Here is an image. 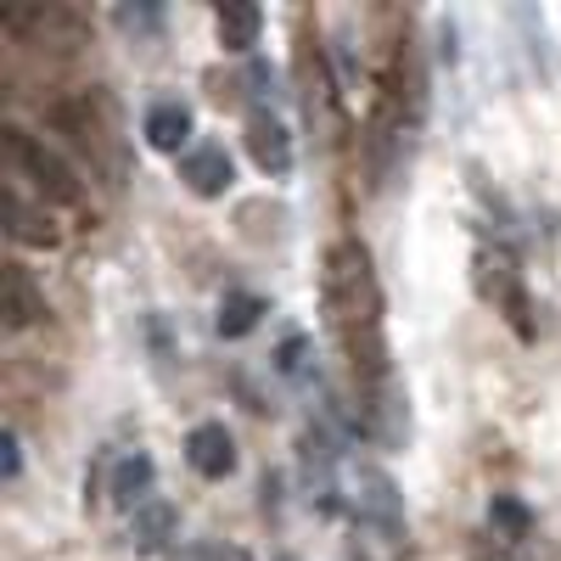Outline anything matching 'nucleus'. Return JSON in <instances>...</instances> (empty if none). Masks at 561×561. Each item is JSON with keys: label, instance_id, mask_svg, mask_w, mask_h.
<instances>
[{"label": "nucleus", "instance_id": "2eb2a0df", "mask_svg": "<svg viewBox=\"0 0 561 561\" xmlns=\"http://www.w3.org/2000/svg\"><path fill=\"white\" fill-rule=\"evenodd\" d=\"M489 534H500L505 545H528L534 539V511L517 494H494L489 500Z\"/></svg>", "mask_w": 561, "mask_h": 561}, {"label": "nucleus", "instance_id": "dca6fc26", "mask_svg": "<svg viewBox=\"0 0 561 561\" xmlns=\"http://www.w3.org/2000/svg\"><path fill=\"white\" fill-rule=\"evenodd\" d=\"M264 320V298H253V293H225L219 298V337H230V343H237V337H248L253 332V325Z\"/></svg>", "mask_w": 561, "mask_h": 561}, {"label": "nucleus", "instance_id": "9b49d317", "mask_svg": "<svg viewBox=\"0 0 561 561\" xmlns=\"http://www.w3.org/2000/svg\"><path fill=\"white\" fill-rule=\"evenodd\" d=\"M174 534H180V511H174L169 500L140 505V511H135V523H129V545H135V556H158V550H169Z\"/></svg>", "mask_w": 561, "mask_h": 561}, {"label": "nucleus", "instance_id": "0eeeda50", "mask_svg": "<svg viewBox=\"0 0 561 561\" xmlns=\"http://www.w3.org/2000/svg\"><path fill=\"white\" fill-rule=\"evenodd\" d=\"M354 505H359V517L370 528H382L388 539L404 534V505H399V489L388 472H377V466H359V483H354Z\"/></svg>", "mask_w": 561, "mask_h": 561}, {"label": "nucleus", "instance_id": "39448f33", "mask_svg": "<svg viewBox=\"0 0 561 561\" xmlns=\"http://www.w3.org/2000/svg\"><path fill=\"white\" fill-rule=\"evenodd\" d=\"M0 225L18 248H57L62 242V225L51 219V203H28L23 180H0Z\"/></svg>", "mask_w": 561, "mask_h": 561}, {"label": "nucleus", "instance_id": "9d476101", "mask_svg": "<svg viewBox=\"0 0 561 561\" xmlns=\"http://www.w3.org/2000/svg\"><path fill=\"white\" fill-rule=\"evenodd\" d=\"M248 158L264 169V174H293V129L280 124L270 107H259L253 118H248Z\"/></svg>", "mask_w": 561, "mask_h": 561}, {"label": "nucleus", "instance_id": "4468645a", "mask_svg": "<svg viewBox=\"0 0 561 561\" xmlns=\"http://www.w3.org/2000/svg\"><path fill=\"white\" fill-rule=\"evenodd\" d=\"M214 28H219L225 51H253V45L264 39V12L253 7V0H230V7H219Z\"/></svg>", "mask_w": 561, "mask_h": 561}, {"label": "nucleus", "instance_id": "6e6552de", "mask_svg": "<svg viewBox=\"0 0 561 561\" xmlns=\"http://www.w3.org/2000/svg\"><path fill=\"white\" fill-rule=\"evenodd\" d=\"M180 180L192 197H225L230 180H237V163H230V152L219 147V140H203V147H192L180 158Z\"/></svg>", "mask_w": 561, "mask_h": 561}, {"label": "nucleus", "instance_id": "20e7f679", "mask_svg": "<svg viewBox=\"0 0 561 561\" xmlns=\"http://www.w3.org/2000/svg\"><path fill=\"white\" fill-rule=\"evenodd\" d=\"M102 96H79V102H57L51 107V124L79 147V158L90 169H113V180H124V152H118V140H113V113L96 118Z\"/></svg>", "mask_w": 561, "mask_h": 561}, {"label": "nucleus", "instance_id": "1a4fd4ad", "mask_svg": "<svg viewBox=\"0 0 561 561\" xmlns=\"http://www.w3.org/2000/svg\"><path fill=\"white\" fill-rule=\"evenodd\" d=\"M185 460H192V472H197V478L219 483V478L237 472V438H230L219 421H203V427L185 433Z\"/></svg>", "mask_w": 561, "mask_h": 561}, {"label": "nucleus", "instance_id": "412c9836", "mask_svg": "<svg viewBox=\"0 0 561 561\" xmlns=\"http://www.w3.org/2000/svg\"><path fill=\"white\" fill-rule=\"evenodd\" d=\"M280 561H293V556H280Z\"/></svg>", "mask_w": 561, "mask_h": 561}, {"label": "nucleus", "instance_id": "f257e3e1", "mask_svg": "<svg viewBox=\"0 0 561 561\" xmlns=\"http://www.w3.org/2000/svg\"><path fill=\"white\" fill-rule=\"evenodd\" d=\"M320 309H325V332L337 337V348L354 365L359 399L388 388L393 359L382 337V287H377V270H370V253L354 237L332 242L320 259Z\"/></svg>", "mask_w": 561, "mask_h": 561}, {"label": "nucleus", "instance_id": "4be33fe9", "mask_svg": "<svg viewBox=\"0 0 561 561\" xmlns=\"http://www.w3.org/2000/svg\"><path fill=\"white\" fill-rule=\"evenodd\" d=\"M185 561H192V556H185Z\"/></svg>", "mask_w": 561, "mask_h": 561}, {"label": "nucleus", "instance_id": "f03ea898", "mask_svg": "<svg viewBox=\"0 0 561 561\" xmlns=\"http://www.w3.org/2000/svg\"><path fill=\"white\" fill-rule=\"evenodd\" d=\"M0 152H7V163H12V180H28L34 192H39V203H51V208H84V174L62 152L45 147L39 135H28L23 124L0 129Z\"/></svg>", "mask_w": 561, "mask_h": 561}, {"label": "nucleus", "instance_id": "7ed1b4c3", "mask_svg": "<svg viewBox=\"0 0 561 561\" xmlns=\"http://www.w3.org/2000/svg\"><path fill=\"white\" fill-rule=\"evenodd\" d=\"M472 293L517 332L523 343H534L539 337V320H534V293H528V280H523V270L511 264L505 253H478L472 259Z\"/></svg>", "mask_w": 561, "mask_h": 561}, {"label": "nucleus", "instance_id": "a211bd4d", "mask_svg": "<svg viewBox=\"0 0 561 561\" xmlns=\"http://www.w3.org/2000/svg\"><path fill=\"white\" fill-rule=\"evenodd\" d=\"M466 561H534V556H528V545H505L500 534H478Z\"/></svg>", "mask_w": 561, "mask_h": 561}, {"label": "nucleus", "instance_id": "aec40b11", "mask_svg": "<svg viewBox=\"0 0 561 561\" xmlns=\"http://www.w3.org/2000/svg\"><path fill=\"white\" fill-rule=\"evenodd\" d=\"M192 561H253L242 545H203V550H192Z\"/></svg>", "mask_w": 561, "mask_h": 561}, {"label": "nucleus", "instance_id": "f3484780", "mask_svg": "<svg viewBox=\"0 0 561 561\" xmlns=\"http://www.w3.org/2000/svg\"><path fill=\"white\" fill-rule=\"evenodd\" d=\"M113 23H118L124 34H140V39H163L169 12L152 7V0H140V7H113Z\"/></svg>", "mask_w": 561, "mask_h": 561}, {"label": "nucleus", "instance_id": "f8f14e48", "mask_svg": "<svg viewBox=\"0 0 561 561\" xmlns=\"http://www.w3.org/2000/svg\"><path fill=\"white\" fill-rule=\"evenodd\" d=\"M152 483H158V466H152V455H124L118 466H113V505H124V511H140V505H152Z\"/></svg>", "mask_w": 561, "mask_h": 561}, {"label": "nucleus", "instance_id": "423d86ee", "mask_svg": "<svg viewBox=\"0 0 561 561\" xmlns=\"http://www.w3.org/2000/svg\"><path fill=\"white\" fill-rule=\"evenodd\" d=\"M39 320H45V293L34 287L28 264L7 259V270H0V325L7 332H28Z\"/></svg>", "mask_w": 561, "mask_h": 561}, {"label": "nucleus", "instance_id": "ddd939ff", "mask_svg": "<svg viewBox=\"0 0 561 561\" xmlns=\"http://www.w3.org/2000/svg\"><path fill=\"white\" fill-rule=\"evenodd\" d=\"M140 129H147V147H152V152H180L185 140H192V107H180V102H158V107H147Z\"/></svg>", "mask_w": 561, "mask_h": 561}, {"label": "nucleus", "instance_id": "6ab92c4d", "mask_svg": "<svg viewBox=\"0 0 561 561\" xmlns=\"http://www.w3.org/2000/svg\"><path fill=\"white\" fill-rule=\"evenodd\" d=\"M0 472H7V483L23 478V444H18V433H0Z\"/></svg>", "mask_w": 561, "mask_h": 561}]
</instances>
